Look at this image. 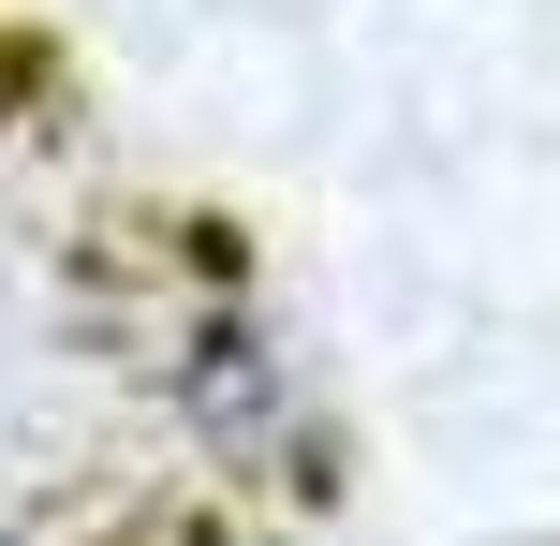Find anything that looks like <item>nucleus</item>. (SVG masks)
<instances>
[{
  "label": "nucleus",
  "instance_id": "2",
  "mask_svg": "<svg viewBox=\"0 0 560 546\" xmlns=\"http://www.w3.org/2000/svg\"><path fill=\"white\" fill-rule=\"evenodd\" d=\"M15 133H30V45H15V15H0V163H15Z\"/></svg>",
  "mask_w": 560,
  "mask_h": 546
},
{
  "label": "nucleus",
  "instance_id": "1",
  "mask_svg": "<svg viewBox=\"0 0 560 546\" xmlns=\"http://www.w3.org/2000/svg\"><path fill=\"white\" fill-rule=\"evenodd\" d=\"M118 384L133 429L163 458L177 502H207L222 532H280L339 502V399L310 370V340L280 325L252 252H163L118 295Z\"/></svg>",
  "mask_w": 560,
  "mask_h": 546
},
{
  "label": "nucleus",
  "instance_id": "3",
  "mask_svg": "<svg viewBox=\"0 0 560 546\" xmlns=\"http://www.w3.org/2000/svg\"><path fill=\"white\" fill-rule=\"evenodd\" d=\"M0 546H89V532H30V518H0Z\"/></svg>",
  "mask_w": 560,
  "mask_h": 546
}]
</instances>
